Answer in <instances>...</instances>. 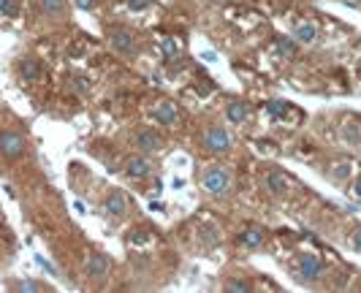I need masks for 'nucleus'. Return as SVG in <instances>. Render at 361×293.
<instances>
[{
	"label": "nucleus",
	"mask_w": 361,
	"mask_h": 293,
	"mask_svg": "<svg viewBox=\"0 0 361 293\" xmlns=\"http://www.w3.org/2000/svg\"><path fill=\"white\" fill-rule=\"evenodd\" d=\"M231 185H234V180L223 166H212V168H207L201 174V190L209 199H226L231 193Z\"/></svg>",
	"instance_id": "1"
},
{
	"label": "nucleus",
	"mask_w": 361,
	"mask_h": 293,
	"mask_svg": "<svg viewBox=\"0 0 361 293\" xmlns=\"http://www.w3.org/2000/svg\"><path fill=\"white\" fill-rule=\"evenodd\" d=\"M293 275H296V280H299V282H305V285H312V282H318V280L326 275L324 258H318L315 253H302V256L296 258Z\"/></svg>",
	"instance_id": "2"
},
{
	"label": "nucleus",
	"mask_w": 361,
	"mask_h": 293,
	"mask_svg": "<svg viewBox=\"0 0 361 293\" xmlns=\"http://www.w3.org/2000/svg\"><path fill=\"white\" fill-rule=\"evenodd\" d=\"M201 146L209 152V155H228L231 149H234V139H231V133L226 128H215L204 130V136H201Z\"/></svg>",
	"instance_id": "3"
},
{
	"label": "nucleus",
	"mask_w": 361,
	"mask_h": 293,
	"mask_svg": "<svg viewBox=\"0 0 361 293\" xmlns=\"http://www.w3.org/2000/svg\"><path fill=\"white\" fill-rule=\"evenodd\" d=\"M27 149V142L19 130H0V158L6 161H19Z\"/></svg>",
	"instance_id": "4"
},
{
	"label": "nucleus",
	"mask_w": 361,
	"mask_h": 293,
	"mask_svg": "<svg viewBox=\"0 0 361 293\" xmlns=\"http://www.w3.org/2000/svg\"><path fill=\"white\" fill-rule=\"evenodd\" d=\"M109 46L123 57H130L136 52V36L128 27H109Z\"/></svg>",
	"instance_id": "5"
},
{
	"label": "nucleus",
	"mask_w": 361,
	"mask_h": 293,
	"mask_svg": "<svg viewBox=\"0 0 361 293\" xmlns=\"http://www.w3.org/2000/svg\"><path fill=\"white\" fill-rule=\"evenodd\" d=\"M111 272V258L106 253H90L87 261H85V275L92 282H104Z\"/></svg>",
	"instance_id": "6"
},
{
	"label": "nucleus",
	"mask_w": 361,
	"mask_h": 293,
	"mask_svg": "<svg viewBox=\"0 0 361 293\" xmlns=\"http://www.w3.org/2000/svg\"><path fill=\"white\" fill-rule=\"evenodd\" d=\"M101 209H104V215H106V218L120 220V218H126L128 215L130 201H128V196L123 193V190H109L106 199L101 201Z\"/></svg>",
	"instance_id": "7"
},
{
	"label": "nucleus",
	"mask_w": 361,
	"mask_h": 293,
	"mask_svg": "<svg viewBox=\"0 0 361 293\" xmlns=\"http://www.w3.org/2000/svg\"><path fill=\"white\" fill-rule=\"evenodd\" d=\"M133 146L142 152V155H152V152H158L163 146V139H161V133H155V130H136L133 133Z\"/></svg>",
	"instance_id": "8"
},
{
	"label": "nucleus",
	"mask_w": 361,
	"mask_h": 293,
	"mask_svg": "<svg viewBox=\"0 0 361 293\" xmlns=\"http://www.w3.org/2000/svg\"><path fill=\"white\" fill-rule=\"evenodd\" d=\"M152 117L166 125V128H177L180 125V111H177V104L174 101H161L155 109H152Z\"/></svg>",
	"instance_id": "9"
},
{
	"label": "nucleus",
	"mask_w": 361,
	"mask_h": 293,
	"mask_svg": "<svg viewBox=\"0 0 361 293\" xmlns=\"http://www.w3.org/2000/svg\"><path fill=\"white\" fill-rule=\"evenodd\" d=\"M264 185H267V190H269L271 196H277V199L288 196V190H290V180L283 171H269V174L264 177Z\"/></svg>",
	"instance_id": "10"
},
{
	"label": "nucleus",
	"mask_w": 361,
	"mask_h": 293,
	"mask_svg": "<svg viewBox=\"0 0 361 293\" xmlns=\"http://www.w3.org/2000/svg\"><path fill=\"white\" fill-rule=\"evenodd\" d=\"M17 73H19V79H25V82H38V79H41V63H38V57H33V55L19 57Z\"/></svg>",
	"instance_id": "11"
},
{
	"label": "nucleus",
	"mask_w": 361,
	"mask_h": 293,
	"mask_svg": "<svg viewBox=\"0 0 361 293\" xmlns=\"http://www.w3.org/2000/svg\"><path fill=\"white\" fill-rule=\"evenodd\" d=\"M126 174L130 180H145V177H149V174H152V166L147 161V155H133V158H128Z\"/></svg>",
	"instance_id": "12"
},
{
	"label": "nucleus",
	"mask_w": 361,
	"mask_h": 293,
	"mask_svg": "<svg viewBox=\"0 0 361 293\" xmlns=\"http://www.w3.org/2000/svg\"><path fill=\"white\" fill-rule=\"evenodd\" d=\"M264 239H267V234H264V228H261V225H247V228L239 234V242H242L245 247H250V250L264 247Z\"/></svg>",
	"instance_id": "13"
},
{
	"label": "nucleus",
	"mask_w": 361,
	"mask_h": 293,
	"mask_svg": "<svg viewBox=\"0 0 361 293\" xmlns=\"http://www.w3.org/2000/svg\"><path fill=\"white\" fill-rule=\"evenodd\" d=\"M318 36H321V30H318V25H312V22H299V25L293 27V41H296V44H312Z\"/></svg>",
	"instance_id": "14"
},
{
	"label": "nucleus",
	"mask_w": 361,
	"mask_h": 293,
	"mask_svg": "<svg viewBox=\"0 0 361 293\" xmlns=\"http://www.w3.org/2000/svg\"><path fill=\"white\" fill-rule=\"evenodd\" d=\"M247 114H250V106H247L245 101H239V98L228 101V106H226V117H228L234 125H242V123L247 120Z\"/></svg>",
	"instance_id": "15"
},
{
	"label": "nucleus",
	"mask_w": 361,
	"mask_h": 293,
	"mask_svg": "<svg viewBox=\"0 0 361 293\" xmlns=\"http://www.w3.org/2000/svg\"><path fill=\"white\" fill-rule=\"evenodd\" d=\"M38 8L44 17H66L68 14V0H38Z\"/></svg>",
	"instance_id": "16"
},
{
	"label": "nucleus",
	"mask_w": 361,
	"mask_h": 293,
	"mask_svg": "<svg viewBox=\"0 0 361 293\" xmlns=\"http://www.w3.org/2000/svg\"><path fill=\"white\" fill-rule=\"evenodd\" d=\"M340 136L348 146H361V125L359 123H345L340 128Z\"/></svg>",
	"instance_id": "17"
},
{
	"label": "nucleus",
	"mask_w": 361,
	"mask_h": 293,
	"mask_svg": "<svg viewBox=\"0 0 361 293\" xmlns=\"http://www.w3.org/2000/svg\"><path fill=\"white\" fill-rule=\"evenodd\" d=\"M274 52L280 57H286V60H290V57L296 55V41L293 38H277L274 41Z\"/></svg>",
	"instance_id": "18"
},
{
	"label": "nucleus",
	"mask_w": 361,
	"mask_h": 293,
	"mask_svg": "<svg viewBox=\"0 0 361 293\" xmlns=\"http://www.w3.org/2000/svg\"><path fill=\"white\" fill-rule=\"evenodd\" d=\"M11 291H22V293H36V291H47L41 282H36V280H19V282H11L8 285Z\"/></svg>",
	"instance_id": "19"
},
{
	"label": "nucleus",
	"mask_w": 361,
	"mask_h": 293,
	"mask_svg": "<svg viewBox=\"0 0 361 293\" xmlns=\"http://www.w3.org/2000/svg\"><path fill=\"white\" fill-rule=\"evenodd\" d=\"M226 291L247 293V291H253V285H250V282H242V280H228V282H226Z\"/></svg>",
	"instance_id": "20"
},
{
	"label": "nucleus",
	"mask_w": 361,
	"mask_h": 293,
	"mask_svg": "<svg viewBox=\"0 0 361 293\" xmlns=\"http://www.w3.org/2000/svg\"><path fill=\"white\" fill-rule=\"evenodd\" d=\"M79 8H85V11H92L95 6H98V0H73Z\"/></svg>",
	"instance_id": "21"
},
{
	"label": "nucleus",
	"mask_w": 361,
	"mask_h": 293,
	"mask_svg": "<svg viewBox=\"0 0 361 293\" xmlns=\"http://www.w3.org/2000/svg\"><path fill=\"white\" fill-rule=\"evenodd\" d=\"M350 247H353V250H361V225L353 231V237H350Z\"/></svg>",
	"instance_id": "22"
},
{
	"label": "nucleus",
	"mask_w": 361,
	"mask_h": 293,
	"mask_svg": "<svg viewBox=\"0 0 361 293\" xmlns=\"http://www.w3.org/2000/svg\"><path fill=\"white\" fill-rule=\"evenodd\" d=\"M283 109H286V104H283V101H269L271 114H283Z\"/></svg>",
	"instance_id": "23"
},
{
	"label": "nucleus",
	"mask_w": 361,
	"mask_h": 293,
	"mask_svg": "<svg viewBox=\"0 0 361 293\" xmlns=\"http://www.w3.org/2000/svg\"><path fill=\"white\" fill-rule=\"evenodd\" d=\"M353 199H359L361 201V177L356 180V185H353Z\"/></svg>",
	"instance_id": "24"
},
{
	"label": "nucleus",
	"mask_w": 361,
	"mask_h": 293,
	"mask_svg": "<svg viewBox=\"0 0 361 293\" xmlns=\"http://www.w3.org/2000/svg\"><path fill=\"white\" fill-rule=\"evenodd\" d=\"M6 11H11V0H0V14H6Z\"/></svg>",
	"instance_id": "25"
},
{
	"label": "nucleus",
	"mask_w": 361,
	"mask_h": 293,
	"mask_svg": "<svg viewBox=\"0 0 361 293\" xmlns=\"http://www.w3.org/2000/svg\"><path fill=\"white\" fill-rule=\"evenodd\" d=\"M130 6L133 8H142V6H147V0H130Z\"/></svg>",
	"instance_id": "26"
},
{
	"label": "nucleus",
	"mask_w": 361,
	"mask_h": 293,
	"mask_svg": "<svg viewBox=\"0 0 361 293\" xmlns=\"http://www.w3.org/2000/svg\"><path fill=\"white\" fill-rule=\"evenodd\" d=\"M348 3H350V0H348Z\"/></svg>",
	"instance_id": "27"
}]
</instances>
